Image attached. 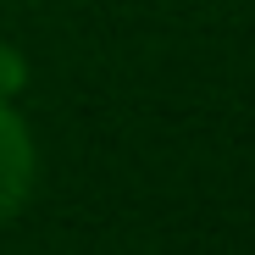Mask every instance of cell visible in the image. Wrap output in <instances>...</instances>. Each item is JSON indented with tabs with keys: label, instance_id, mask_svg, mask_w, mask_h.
<instances>
[{
	"label": "cell",
	"instance_id": "7a4b0ae2",
	"mask_svg": "<svg viewBox=\"0 0 255 255\" xmlns=\"http://www.w3.org/2000/svg\"><path fill=\"white\" fill-rule=\"evenodd\" d=\"M22 89V56L17 50H0V95Z\"/></svg>",
	"mask_w": 255,
	"mask_h": 255
},
{
	"label": "cell",
	"instance_id": "6da1fadb",
	"mask_svg": "<svg viewBox=\"0 0 255 255\" xmlns=\"http://www.w3.org/2000/svg\"><path fill=\"white\" fill-rule=\"evenodd\" d=\"M33 189V139L22 117L0 100V217H17Z\"/></svg>",
	"mask_w": 255,
	"mask_h": 255
}]
</instances>
